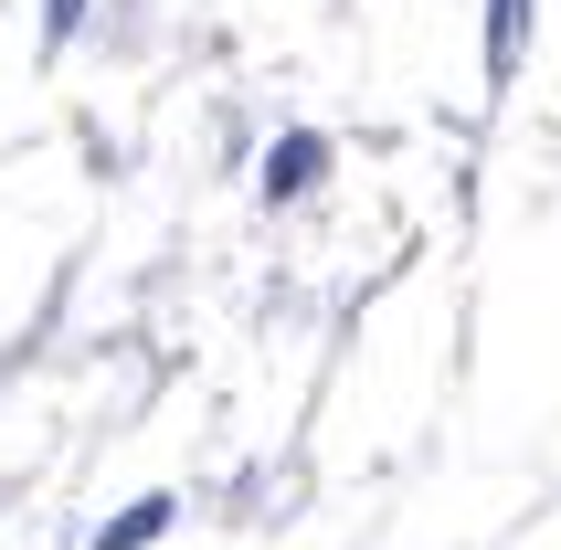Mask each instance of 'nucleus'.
Masks as SVG:
<instances>
[{
  "label": "nucleus",
  "instance_id": "nucleus-4",
  "mask_svg": "<svg viewBox=\"0 0 561 550\" xmlns=\"http://www.w3.org/2000/svg\"><path fill=\"white\" fill-rule=\"evenodd\" d=\"M64 32H85V0H43V43H64Z\"/></svg>",
  "mask_w": 561,
  "mask_h": 550
},
{
  "label": "nucleus",
  "instance_id": "nucleus-2",
  "mask_svg": "<svg viewBox=\"0 0 561 550\" xmlns=\"http://www.w3.org/2000/svg\"><path fill=\"white\" fill-rule=\"evenodd\" d=\"M318 170H329V149H318V138H276V159H265V191L286 202V191H308Z\"/></svg>",
  "mask_w": 561,
  "mask_h": 550
},
{
  "label": "nucleus",
  "instance_id": "nucleus-3",
  "mask_svg": "<svg viewBox=\"0 0 561 550\" xmlns=\"http://www.w3.org/2000/svg\"><path fill=\"white\" fill-rule=\"evenodd\" d=\"M159 529H170V497H138V508H127V519H106V529H95L85 550H149Z\"/></svg>",
  "mask_w": 561,
  "mask_h": 550
},
{
  "label": "nucleus",
  "instance_id": "nucleus-1",
  "mask_svg": "<svg viewBox=\"0 0 561 550\" xmlns=\"http://www.w3.org/2000/svg\"><path fill=\"white\" fill-rule=\"evenodd\" d=\"M530 54V0H488V85H508Z\"/></svg>",
  "mask_w": 561,
  "mask_h": 550
}]
</instances>
